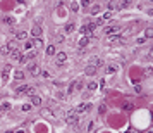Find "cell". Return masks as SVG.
I'll return each instance as SVG.
<instances>
[{
  "label": "cell",
  "instance_id": "cell-28",
  "mask_svg": "<svg viewBox=\"0 0 153 133\" xmlns=\"http://www.w3.org/2000/svg\"><path fill=\"white\" fill-rule=\"evenodd\" d=\"M145 38L148 40V38H153V28H146L145 29Z\"/></svg>",
  "mask_w": 153,
  "mask_h": 133
},
{
  "label": "cell",
  "instance_id": "cell-27",
  "mask_svg": "<svg viewBox=\"0 0 153 133\" xmlns=\"http://www.w3.org/2000/svg\"><path fill=\"white\" fill-rule=\"evenodd\" d=\"M96 88H98V83H96V81H90V83H88V90L90 92H95Z\"/></svg>",
  "mask_w": 153,
  "mask_h": 133
},
{
  "label": "cell",
  "instance_id": "cell-16",
  "mask_svg": "<svg viewBox=\"0 0 153 133\" xmlns=\"http://www.w3.org/2000/svg\"><path fill=\"white\" fill-rule=\"evenodd\" d=\"M33 49H43V40L42 38H33Z\"/></svg>",
  "mask_w": 153,
  "mask_h": 133
},
{
  "label": "cell",
  "instance_id": "cell-38",
  "mask_svg": "<svg viewBox=\"0 0 153 133\" xmlns=\"http://www.w3.org/2000/svg\"><path fill=\"white\" fill-rule=\"evenodd\" d=\"M64 40H66V36H64V35H58V36H55V42H57V43H62Z\"/></svg>",
  "mask_w": 153,
  "mask_h": 133
},
{
  "label": "cell",
  "instance_id": "cell-44",
  "mask_svg": "<svg viewBox=\"0 0 153 133\" xmlns=\"http://www.w3.org/2000/svg\"><path fill=\"white\" fill-rule=\"evenodd\" d=\"M145 42H146L145 36H143V38H138V43H139V45H141V43H145Z\"/></svg>",
  "mask_w": 153,
  "mask_h": 133
},
{
  "label": "cell",
  "instance_id": "cell-11",
  "mask_svg": "<svg viewBox=\"0 0 153 133\" xmlns=\"http://www.w3.org/2000/svg\"><path fill=\"white\" fill-rule=\"evenodd\" d=\"M119 31H120L119 26H107V28L103 29V33H105V35H117Z\"/></svg>",
  "mask_w": 153,
  "mask_h": 133
},
{
  "label": "cell",
  "instance_id": "cell-20",
  "mask_svg": "<svg viewBox=\"0 0 153 133\" xmlns=\"http://www.w3.org/2000/svg\"><path fill=\"white\" fill-rule=\"evenodd\" d=\"M10 69H12V67H10V64H7V66L4 67V71H2V78H4V81L9 78V73H10Z\"/></svg>",
  "mask_w": 153,
  "mask_h": 133
},
{
  "label": "cell",
  "instance_id": "cell-40",
  "mask_svg": "<svg viewBox=\"0 0 153 133\" xmlns=\"http://www.w3.org/2000/svg\"><path fill=\"white\" fill-rule=\"evenodd\" d=\"M2 109H4V111H10V104H9V102L2 104Z\"/></svg>",
  "mask_w": 153,
  "mask_h": 133
},
{
  "label": "cell",
  "instance_id": "cell-35",
  "mask_svg": "<svg viewBox=\"0 0 153 133\" xmlns=\"http://www.w3.org/2000/svg\"><path fill=\"white\" fill-rule=\"evenodd\" d=\"M24 95H29V97H31V95H34V88H33V87H28V90H26V93H24Z\"/></svg>",
  "mask_w": 153,
  "mask_h": 133
},
{
  "label": "cell",
  "instance_id": "cell-37",
  "mask_svg": "<svg viewBox=\"0 0 153 133\" xmlns=\"http://www.w3.org/2000/svg\"><path fill=\"white\" fill-rule=\"evenodd\" d=\"M31 49H33V42H26L24 43V50H28V52H29Z\"/></svg>",
  "mask_w": 153,
  "mask_h": 133
},
{
  "label": "cell",
  "instance_id": "cell-39",
  "mask_svg": "<svg viewBox=\"0 0 153 133\" xmlns=\"http://www.w3.org/2000/svg\"><path fill=\"white\" fill-rule=\"evenodd\" d=\"M40 75H42V78H46V79L50 78V73H48V71H42Z\"/></svg>",
  "mask_w": 153,
  "mask_h": 133
},
{
  "label": "cell",
  "instance_id": "cell-26",
  "mask_svg": "<svg viewBox=\"0 0 153 133\" xmlns=\"http://www.w3.org/2000/svg\"><path fill=\"white\" fill-rule=\"evenodd\" d=\"M74 29H76V24H74V23H67V24H66V33H72Z\"/></svg>",
  "mask_w": 153,
  "mask_h": 133
},
{
  "label": "cell",
  "instance_id": "cell-49",
  "mask_svg": "<svg viewBox=\"0 0 153 133\" xmlns=\"http://www.w3.org/2000/svg\"><path fill=\"white\" fill-rule=\"evenodd\" d=\"M110 2H117V0H110Z\"/></svg>",
  "mask_w": 153,
  "mask_h": 133
},
{
  "label": "cell",
  "instance_id": "cell-8",
  "mask_svg": "<svg viewBox=\"0 0 153 133\" xmlns=\"http://www.w3.org/2000/svg\"><path fill=\"white\" fill-rule=\"evenodd\" d=\"M28 71H29V75H33V76H38L42 71H40V66L38 64H34V62H29L28 64Z\"/></svg>",
  "mask_w": 153,
  "mask_h": 133
},
{
  "label": "cell",
  "instance_id": "cell-7",
  "mask_svg": "<svg viewBox=\"0 0 153 133\" xmlns=\"http://www.w3.org/2000/svg\"><path fill=\"white\" fill-rule=\"evenodd\" d=\"M108 43H112V45H124L126 40L120 36V35H115V36H110V38H108Z\"/></svg>",
  "mask_w": 153,
  "mask_h": 133
},
{
  "label": "cell",
  "instance_id": "cell-9",
  "mask_svg": "<svg viewBox=\"0 0 153 133\" xmlns=\"http://www.w3.org/2000/svg\"><path fill=\"white\" fill-rule=\"evenodd\" d=\"M40 114H42L43 118H48V119H55L54 111H52V109H48V107H43L42 111H40Z\"/></svg>",
  "mask_w": 153,
  "mask_h": 133
},
{
  "label": "cell",
  "instance_id": "cell-12",
  "mask_svg": "<svg viewBox=\"0 0 153 133\" xmlns=\"http://www.w3.org/2000/svg\"><path fill=\"white\" fill-rule=\"evenodd\" d=\"M43 104V100H42V97L40 95H31V105H34V107H40V105Z\"/></svg>",
  "mask_w": 153,
  "mask_h": 133
},
{
  "label": "cell",
  "instance_id": "cell-48",
  "mask_svg": "<svg viewBox=\"0 0 153 133\" xmlns=\"http://www.w3.org/2000/svg\"><path fill=\"white\" fill-rule=\"evenodd\" d=\"M2 111H4V109H2V104H0V112H2Z\"/></svg>",
  "mask_w": 153,
  "mask_h": 133
},
{
  "label": "cell",
  "instance_id": "cell-47",
  "mask_svg": "<svg viewBox=\"0 0 153 133\" xmlns=\"http://www.w3.org/2000/svg\"><path fill=\"white\" fill-rule=\"evenodd\" d=\"M150 14H151V16H153V9H150Z\"/></svg>",
  "mask_w": 153,
  "mask_h": 133
},
{
  "label": "cell",
  "instance_id": "cell-31",
  "mask_svg": "<svg viewBox=\"0 0 153 133\" xmlns=\"http://www.w3.org/2000/svg\"><path fill=\"white\" fill-rule=\"evenodd\" d=\"M36 55H38V52H36V50H29V52H28V55H26V59H34V57H36Z\"/></svg>",
  "mask_w": 153,
  "mask_h": 133
},
{
  "label": "cell",
  "instance_id": "cell-6",
  "mask_svg": "<svg viewBox=\"0 0 153 133\" xmlns=\"http://www.w3.org/2000/svg\"><path fill=\"white\" fill-rule=\"evenodd\" d=\"M88 64H91V66H95V67H102L103 66V61H102V57H98V55H93V57L88 59Z\"/></svg>",
  "mask_w": 153,
  "mask_h": 133
},
{
  "label": "cell",
  "instance_id": "cell-45",
  "mask_svg": "<svg viewBox=\"0 0 153 133\" xmlns=\"http://www.w3.org/2000/svg\"><path fill=\"white\" fill-rule=\"evenodd\" d=\"M93 126H95V123H93V121H91L90 125H88V131H91V130H93Z\"/></svg>",
  "mask_w": 153,
  "mask_h": 133
},
{
  "label": "cell",
  "instance_id": "cell-5",
  "mask_svg": "<svg viewBox=\"0 0 153 133\" xmlns=\"http://www.w3.org/2000/svg\"><path fill=\"white\" fill-rule=\"evenodd\" d=\"M67 62V54L66 52H58V54H55V64L57 66H62V64Z\"/></svg>",
  "mask_w": 153,
  "mask_h": 133
},
{
  "label": "cell",
  "instance_id": "cell-33",
  "mask_svg": "<svg viewBox=\"0 0 153 133\" xmlns=\"http://www.w3.org/2000/svg\"><path fill=\"white\" fill-rule=\"evenodd\" d=\"M31 107H33V105H31V104H22V107H21V111H24V112H28V111H31Z\"/></svg>",
  "mask_w": 153,
  "mask_h": 133
},
{
  "label": "cell",
  "instance_id": "cell-13",
  "mask_svg": "<svg viewBox=\"0 0 153 133\" xmlns=\"http://www.w3.org/2000/svg\"><path fill=\"white\" fill-rule=\"evenodd\" d=\"M96 71H98V67H95V66H91V64H88L86 69H84V73H86V76H95V75H96Z\"/></svg>",
  "mask_w": 153,
  "mask_h": 133
},
{
  "label": "cell",
  "instance_id": "cell-14",
  "mask_svg": "<svg viewBox=\"0 0 153 133\" xmlns=\"http://www.w3.org/2000/svg\"><path fill=\"white\" fill-rule=\"evenodd\" d=\"M115 4V9H124L127 7L129 4H131V0H117V2H114Z\"/></svg>",
  "mask_w": 153,
  "mask_h": 133
},
{
  "label": "cell",
  "instance_id": "cell-50",
  "mask_svg": "<svg viewBox=\"0 0 153 133\" xmlns=\"http://www.w3.org/2000/svg\"><path fill=\"white\" fill-rule=\"evenodd\" d=\"M150 2H153V0H150Z\"/></svg>",
  "mask_w": 153,
  "mask_h": 133
},
{
  "label": "cell",
  "instance_id": "cell-24",
  "mask_svg": "<svg viewBox=\"0 0 153 133\" xmlns=\"http://www.w3.org/2000/svg\"><path fill=\"white\" fill-rule=\"evenodd\" d=\"M100 9H102V7H100L98 4H95V5H91V9H90V14H93V16H96V14L100 12Z\"/></svg>",
  "mask_w": 153,
  "mask_h": 133
},
{
  "label": "cell",
  "instance_id": "cell-2",
  "mask_svg": "<svg viewBox=\"0 0 153 133\" xmlns=\"http://www.w3.org/2000/svg\"><path fill=\"white\" fill-rule=\"evenodd\" d=\"M83 87H84L83 79H76L74 83H70V85H69V90H67V93H74V92H81V90H83Z\"/></svg>",
  "mask_w": 153,
  "mask_h": 133
},
{
  "label": "cell",
  "instance_id": "cell-21",
  "mask_svg": "<svg viewBox=\"0 0 153 133\" xmlns=\"http://www.w3.org/2000/svg\"><path fill=\"white\" fill-rule=\"evenodd\" d=\"M5 45H7V49L10 50V52L17 49V42H16V40H10V42H7V43H5Z\"/></svg>",
  "mask_w": 153,
  "mask_h": 133
},
{
  "label": "cell",
  "instance_id": "cell-34",
  "mask_svg": "<svg viewBox=\"0 0 153 133\" xmlns=\"http://www.w3.org/2000/svg\"><path fill=\"white\" fill-rule=\"evenodd\" d=\"M57 99L64 100V99H66V92H62V90H58V92H57Z\"/></svg>",
  "mask_w": 153,
  "mask_h": 133
},
{
  "label": "cell",
  "instance_id": "cell-32",
  "mask_svg": "<svg viewBox=\"0 0 153 133\" xmlns=\"http://www.w3.org/2000/svg\"><path fill=\"white\" fill-rule=\"evenodd\" d=\"M0 54H2V55H10V50L7 49V45H4L2 49H0Z\"/></svg>",
  "mask_w": 153,
  "mask_h": 133
},
{
  "label": "cell",
  "instance_id": "cell-18",
  "mask_svg": "<svg viewBox=\"0 0 153 133\" xmlns=\"http://www.w3.org/2000/svg\"><path fill=\"white\" fill-rule=\"evenodd\" d=\"M26 38H28V33H26V31L16 33V42H22V40H26Z\"/></svg>",
  "mask_w": 153,
  "mask_h": 133
},
{
  "label": "cell",
  "instance_id": "cell-42",
  "mask_svg": "<svg viewBox=\"0 0 153 133\" xmlns=\"http://www.w3.org/2000/svg\"><path fill=\"white\" fill-rule=\"evenodd\" d=\"M81 4H83V7H88L90 5V0H81Z\"/></svg>",
  "mask_w": 153,
  "mask_h": 133
},
{
  "label": "cell",
  "instance_id": "cell-43",
  "mask_svg": "<svg viewBox=\"0 0 153 133\" xmlns=\"http://www.w3.org/2000/svg\"><path fill=\"white\" fill-rule=\"evenodd\" d=\"M124 109H126V111H129V109H132V104H131V102H129V104H126V105H124Z\"/></svg>",
  "mask_w": 153,
  "mask_h": 133
},
{
  "label": "cell",
  "instance_id": "cell-41",
  "mask_svg": "<svg viewBox=\"0 0 153 133\" xmlns=\"http://www.w3.org/2000/svg\"><path fill=\"white\" fill-rule=\"evenodd\" d=\"M110 17H112V12H110V10H108L107 14H103V17H102V19H103V21H105V19H110Z\"/></svg>",
  "mask_w": 153,
  "mask_h": 133
},
{
  "label": "cell",
  "instance_id": "cell-19",
  "mask_svg": "<svg viewBox=\"0 0 153 133\" xmlns=\"http://www.w3.org/2000/svg\"><path fill=\"white\" fill-rule=\"evenodd\" d=\"M88 40H90L88 36H81V38H79V42H78V47H79V49L86 47V45H88Z\"/></svg>",
  "mask_w": 153,
  "mask_h": 133
},
{
  "label": "cell",
  "instance_id": "cell-22",
  "mask_svg": "<svg viewBox=\"0 0 153 133\" xmlns=\"http://www.w3.org/2000/svg\"><path fill=\"white\" fill-rule=\"evenodd\" d=\"M14 78H16L17 81H22V79H24V71H19V69H17L16 73H14Z\"/></svg>",
  "mask_w": 153,
  "mask_h": 133
},
{
  "label": "cell",
  "instance_id": "cell-3",
  "mask_svg": "<svg viewBox=\"0 0 153 133\" xmlns=\"http://www.w3.org/2000/svg\"><path fill=\"white\" fill-rule=\"evenodd\" d=\"M42 35H43L42 23H36V24H33V28H31V36H33V38H42Z\"/></svg>",
  "mask_w": 153,
  "mask_h": 133
},
{
  "label": "cell",
  "instance_id": "cell-36",
  "mask_svg": "<svg viewBox=\"0 0 153 133\" xmlns=\"http://www.w3.org/2000/svg\"><path fill=\"white\" fill-rule=\"evenodd\" d=\"M98 112H100V114H105V112H107V105H105V104H102V105L98 107Z\"/></svg>",
  "mask_w": 153,
  "mask_h": 133
},
{
  "label": "cell",
  "instance_id": "cell-25",
  "mask_svg": "<svg viewBox=\"0 0 153 133\" xmlns=\"http://www.w3.org/2000/svg\"><path fill=\"white\" fill-rule=\"evenodd\" d=\"M153 75V67H145V69H143V76H145V78H150V76Z\"/></svg>",
  "mask_w": 153,
  "mask_h": 133
},
{
  "label": "cell",
  "instance_id": "cell-46",
  "mask_svg": "<svg viewBox=\"0 0 153 133\" xmlns=\"http://www.w3.org/2000/svg\"><path fill=\"white\" fill-rule=\"evenodd\" d=\"M148 57H150V59H153V49L150 50V54H148Z\"/></svg>",
  "mask_w": 153,
  "mask_h": 133
},
{
  "label": "cell",
  "instance_id": "cell-10",
  "mask_svg": "<svg viewBox=\"0 0 153 133\" xmlns=\"http://www.w3.org/2000/svg\"><path fill=\"white\" fill-rule=\"evenodd\" d=\"M10 57H12L14 61H19V62H21V59L24 57V55H22V50L21 49H16V50H12V52H10Z\"/></svg>",
  "mask_w": 153,
  "mask_h": 133
},
{
  "label": "cell",
  "instance_id": "cell-17",
  "mask_svg": "<svg viewBox=\"0 0 153 133\" xmlns=\"http://www.w3.org/2000/svg\"><path fill=\"white\" fill-rule=\"evenodd\" d=\"M117 69H119V66H115V64H110V66H107L105 73H107V75H114V73H117Z\"/></svg>",
  "mask_w": 153,
  "mask_h": 133
},
{
  "label": "cell",
  "instance_id": "cell-15",
  "mask_svg": "<svg viewBox=\"0 0 153 133\" xmlns=\"http://www.w3.org/2000/svg\"><path fill=\"white\" fill-rule=\"evenodd\" d=\"M28 87H29V85H22V87L16 88V90H14V93H16L17 97H19V95H24V93H26V90H28Z\"/></svg>",
  "mask_w": 153,
  "mask_h": 133
},
{
  "label": "cell",
  "instance_id": "cell-29",
  "mask_svg": "<svg viewBox=\"0 0 153 133\" xmlns=\"http://www.w3.org/2000/svg\"><path fill=\"white\" fill-rule=\"evenodd\" d=\"M4 23H5V24H7V26H12V24H14V23H16V21H14L12 17H9V16H4Z\"/></svg>",
  "mask_w": 153,
  "mask_h": 133
},
{
  "label": "cell",
  "instance_id": "cell-4",
  "mask_svg": "<svg viewBox=\"0 0 153 133\" xmlns=\"http://www.w3.org/2000/svg\"><path fill=\"white\" fill-rule=\"evenodd\" d=\"M74 111L78 112V114H83V112H90V111H91V104H90V102H88V104H86V102H81V104H79L78 107L74 109Z\"/></svg>",
  "mask_w": 153,
  "mask_h": 133
},
{
  "label": "cell",
  "instance_id": "cell-1",
  "mask_svg": "<svg viewBox=\"0 0 153 133\" xmlns=\"http://www.w3.org/2000/svg\"><path fill=\"white\" fill-rule=\"evenodd\" d=\"M66 123L69 126H78L79 125V114L72 109V111L67 112V116H66Z\"/></svg>",
  "mask_w": 153,
  "mask_h": 133
},
{
  "label": "cell",
  "instance_id": "cell-30",
  "mask_svg": "<svg viewBox=\"0 0 153 133\" xmlns=\"http://www.w3.org/2000/svg\"><path fill=\"white\" fill-rule=\"evenodd\" d=\"M69 9L72 10V12H78V10H79V5L76 4V2H70V4H69Z\"/></svg>",
  "mask_w": 153,
  "mask_h": 133
},
{
  "label": "cell",
  "instance_id": "cell-23",
  "mask_svg": "<svg viewBox=\"0 0 153 133\" xmlns=\"http://www.w3.org/2000/svg\"><path fill=\"white\" fill-rule=\"evenodd\" d=\"M55 54H57L55 45H48V47H46V55H55Z\"/></svg>",
  "mask_w": 153,
  "mask_h": 133
}]
</instances>
